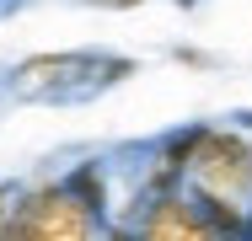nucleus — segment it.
Wrapping results in <instances>:
<instances>
[{
	"label": "nucleus",
	"instance_id": "f257e3e1",
	"mask_svg": "<svg viewBox=\"0 0 252 241\" xmlns=\"http://www.w3.org/2000/svg\"><path fill=\"white\" fill-rule=\"evenodd\" d=\"M140 75L129 54H102V48H70V54H32L11 70L5 91L11 102H38V107H81L113 91L118 81Z\"/></svg>",
	"mask_w": 252,
	"mask_h": 241
},
{
	"label": "nucleus",
	"instance_id": "f03ea898",
	"mask_svg": "<svg viewBox=\"0 0 252 241\" xmlns=\"http://www.w3.org/2000/svg\"><path fill=\"white\" fill-rule=\"evenodd\" d=\"M188 182L193 198L204 204H252V145L220 129H199V140L188 150Z\"/></svg>",
	"mask_w": 252,
	"mask_h": 241
},
{
	"label": "nucleus",
	"instance_id": "7ed1b4c3",
	"mask_svg": "<svg viewBox=\"0 0 252 241\" xmlns=\"http://www.w3.org/2000/svg\"><path fill=\"white\" fill-rule=\"evenodd\" d=\"M102 231H107V220L97 209L70 182H54L43 193H22L5 241H81V236H102Z\"/></svg>",
	"mask_w": 252,
	"mask_h": 241
},
{
	"label": "nucleus",
	"instance_id": "20e7f679",
	"mask_svg": "<svg viewBox=\"0 0 252 241\" xmlns=\"http://www.w3.org/2000/svg\"><path fill=\"white\" fill-rule=\"evenodd\" d=\"M134 236L145 241H166V236H183V241H209L215 236V225H209V214H204L199 198H183V193H156L145 198V214L134 220Z\"/></svg>",
	"mask_w": 252,
	"mask_h": 241
},
{
	"label": "nucleus",
	"instance_id": "39448f33",
	"mask_svg": "<svg viewBox=\"0 0 252 241\" xmlns=\"http://www.w3.org/2000/svg\"><path fill=\"white\" fill-rule=\"evenodd\" d=\"M16 204H22V188H16V182H0V236L11 231V214H16Z\"/></svg>",
	"mask_w": 252,
	"mask_h": 241
},
{
	"label": "nucleus",
	"instance_id": "423d86ee",
	"mask_svg": "<svg viewBox=\"0 0 252 241\" xmlns=\"http://www.w3.org/2000/svg\"><path fill=\"white\" fill-rule=\"evenodd\" d=\"M81 5H102V11H134V5H145V0H81Z\"/></svg>",
	"mask_w": 252,
	"mask_h": 241
},
{
	"label": "nucleus",
	"instance_id": "0eeeda50",
	"mask_svg": "<svg viewBox=\"0 0 252 241\" xmlns=\"http://www.w3.org/2000/svg\"><path fill=\"white\" fill-rule=\"evenodd\" d=\"M22 5H27V0H0V22H11V16L22 11Z\"/></svg>",
	"mask_w": 252,
	"mask_h": 241
},
{
	"label": "nucleus",
	"instance_id": "6e6552de",
	"mask_svg": "<svg viewBox=\"0 0 252 241\" xmlns=\"http://www.w3.org/2000/svg\"><path fill=\"white\" fill-rule=\"evenodd\" d=\"M177 5H199V0H177Z\"/></svg>",
	"mask_w": 252,
	"mask_h": 241
},
{
	"label": "nucleus",
	"instance_id": "1a4fd4ad",
	"mask_svg": "<svg viewBox=\"0 0 252 241\" xmlns=\"http://www.w3.org/2000/svg\"><path fill=\"white\" fill-rule=\"evenodd\" d=\"M247 236H252V220H247Z\"/></svg>",
	"mask_w": 252,
	"mask_h": 241
}]
</instances>
